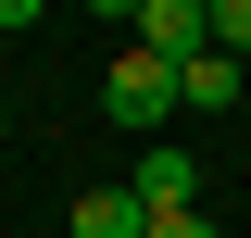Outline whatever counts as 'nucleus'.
I'll return each mask as SVG.
<instances>
[{
    "instance_id": "obj_1",
    "label": "nucleus",
    "mask_w": 251,
    "mask_h": 238,
    "mask_svg": "<svg viewBox=\"0 0 251 238\" xmlns=\"http://www.w3.org/2000/svg\"><path fill=\"white\" fill-rule=\"evenodd\" d=\"M100 113H113L126 138H151V125L176 113V63H163V50H126V63H100Z\"/></svg>"
},
{
    "instance_id": "obj_2",
    "label": "nucleus",
    "mask_w": 251,
    "mask_h": 238,
    "mask_svg": "<svg viewBox=\"0 0 251 238\" xmlns=\"http://www.w3.org/2000/svg\"><path fill=\"white\" fill-rule=\"evenodd\" d=\"M126 188H138L151 213H201V150H176V138H151L138 163H126Z\"/></svg>"
},
{
    "instance_id": "obj_3",
    "label": "nucleus",
    "mask_w": 251,
    "mask_h": 238,
    "mask_svg": "<svg viewBox=\"0 0 251 238\" xmlns=\"http://www.w3.org/2000/svg\"><path fill=\"white\" fill-rule=\"evenodd\" d=\"M138 50H163V63L214 50V25H201V0H138Z\"/></svg>"
},
{
    "instance_id": "obj_4",
    "label": "nucleus",
    "mask_w": 251,
    "mask_h": 238,
    "mask_svg": "<svg viewBox=\"0 0 251 238\" xmlns=\"http://www.w3.org/2000/svg\"><path fill=\"white\" fill-rule=\"evenodd\" d=\"M239 75H251L239 50H188V63H176V100H188V113H226V100H239Z\"/></svg>"
},
{
    "instance_id": "obj_5",
    "label": "nucleus",
    "mask_w": 251,
    "mask_h": 238,
    "mask_svg": "<svg viewBox=\"0 0 251 238\" xmlns=\"http://www.w3.org/2000/svg\"><path fill=\"white\" fill-rule=\"evenodd\" d=\"M63 226H75V238H151V201H138V188H88Z\"/></svg>"
},
{
    "instance_id": "obj_6",
    "label": "nucleus",
    "mask_w": 251,
    "mask_h": 238,
    "mask_svg": "<svg viewBox=\"0 0 251 238\" xmlns=\"http://www.w3.org/2000/svg\"><path fill=\"white\" fill-rule=\"evenodd\" d=\"M201 25H214V50H239V63H251V0H201Z\"/></svg>"
},
{
    "instance_id": "obj_7",
    "label": "nucleus",
    "mask_w": 251,
    "mask_h": 238,
    "mask_svg": "<svg viewBox=\"0 0 251 238\" xmlns=\"http://www.w3.org/2000/svg\"><path fill=\"white\" fill-rule=\"evenodd\" d=\"M151 238H226L214 213H151Z\"/></svg>"
},
{
    "instance_id": "obj_8",
    "label": "nucleus",
    "mask_w": 251,
    "mask_h": 238,
    "mask_svg": "<svg viewBox=\"0 0 251 238\" xmlns=\"http://www.w3.org/2000/svg\"><path fill=\"white\" fill-rule=\"evenodd\" d=\"M38 13H50V0H0V38H25V25H38Z\"/></svg>"
},
{
    "instance_id": "obj_9",
    "label": "nucleus",
    "mask_w": 251,
    "mask_h": 238,
    "mask_svg": "<svg viewBox=\"0 0 251 238\" xmlns=\"http://www.w3.org/2000/svg\"><path fill=\"white\" fill-rule=\"evenodd\" d=\"M88 13H113V25H138V0H88Z\"/></svg>"
}]
</instances>
